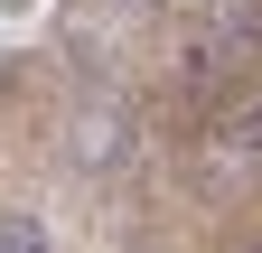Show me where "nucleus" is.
I'll list each match as a JSON object with an SVG mask.
<instances>
[{"mask_svg": "<svg viewBox=\"0 0 262 253\" xmlns=\"http://www.w3.org/2000/svg\"><path fill=\"white\" fill-rule=\"evenodd\" d=\"M225 150H253V160H262V103H244L234 122H225Z\"/></svg>", "mask_w": 262, "mask_h": 253, "instance_id": "nucleus-2", "label": "nucleus"}, {"mask_svg": "<svg viewBox=\"0 0 262 253\" xmlns=\"http://www.w3.org/2000/svg\"><path fill=\"white\" fill-rule=\"evenodd\" d=\"M244 253H262V244H244Z\"/></svg>", "mask_w": 262, "mask_h": 253, "instance_id": "nucleus-4", "label": "nucleus"}, {"mask_svg": "<svg viewBox=\"0 0 262 253\" xmlns=\"http://www.w3.org/2000/svg\"><path fill=\"white\" fill-rule=\"evenodd\" d=\"M0 253H47V225L38 216H0Z\"/></svg>", "mask_w": 262, "mask_h": 253, "instance_id": "nucleus-1", "label": "nucleus"}, {"mask_svg": "<svg viewBox=\"0 0 262 253\" xmlns=\"http://www.w3.org/2000/svg\"><path fill=\"white\" fill-rule=\"evenodd\" d=\"M225 38H234V47H262V10H244V0H234V10H225Z\"/></svg>", "mask_w": 262, "mask_h": 253, "instance_id": "nucleus-3", "label": "nucleus"}]
</instances>
